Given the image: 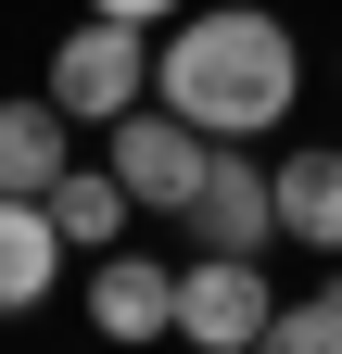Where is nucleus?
<instances>
[{
	"instance_id": "10",
	"label": "nucleus",
	"mask_w": 342,
	"mask_h": 354,
	"mask_svg": "<svg viewBox=\"0 0 342 354\" xmlns=\"http://www.w3.org/2000/svg\"><path fill=\"white\" fill-rule=\"evenodd\" d=\"M51 215H64V241H76V253H114L140 203H127V177H114V165H64V177H51Z\"/></svg>"
},
{
	"instance_id": "9",
	"label": "nucleus",
	"mask_w": 342,
	"mask_h": 354,
	"mask_svg": "<svg viewBox=\"0 0 342 354\" xmlns=\"http://www.w3.org/2000/svg\"><path fill=\"white\" fill-rule=\"evenodd\" d=\"M279 241H305V253L342 266V140L279 152Z\"/></svg>"
},
{
	"instance_id": "3",
	"label": "nucleus",
	"mask_w": 342,
	"mask_h": 354,
	"mask_svg": "<svg viewBox=\"0 0 342 354\" xmlns=\"http://www.w3.org/2000/svg\"><path fill=\"white\" fill-rule=\"evenodd\" d=\"M203 152H216V140H203L178 102H140V114H114V127H102V165L127 177V203H140V215H190Z\"/></svg>"
},
{
	"instance_id": "1",
	"label": "nucleus",
	"mask_w": 342,
	"mask_h": 354,
	"mask_svg": "<svg viewBox=\"0 0 342 354\" xmlns=\"http://www.w3.org/2000/svg\"><path fill=\"white\" fill-rule=\"evenodd\" d=\"M152 102H178L203 140H267V127L305 102V51L267 0H216V13H178L152 51Z\"/></svg>"
},
{
	"instance_id": "5",
	"label": "nucleus",
	"mask_w": 342,
	"mask_h": 354,
	"mask_svg": "<svg viewBox=\"0 0 342 354\" xmlns=\"http://www.w3.org/2000/svg\"><path fill=\"white\" fill-rule=\"evenodd\" d=\"M190 241H203V253H267V241H279V165H253V140H216V152H203Z\"/></svg>"
},
{
	"instance_id": "4",
	"label": "nucleus",
	"mask_w": 342,
	"mask_h": 354,
	"mask_svg": "<svg viewBox=\"0 0 342 354\" xmlns=\"http://www.w3.org/2000/svg\"><path fill=\"white\" fill-rule=\"evenodd\" d=\"M267 317H279L267 253H203V266H178V342L190 354H253Z\"/></svg>"
},
{
	"instance_id": "2",
	"label": "nucleus",
	"mask_w": 342,
	"mask_h": 354,
	"mask_svg": "<svg viewBox=\"0 0 342 354\" xmlns=\"http://www.w3.org/2000/svg\"><path fill=\"white\" fill-rule=\"evenodd\" d=\"M51 102H64L76 127L140 114V102H152V26H127V13H76L64 51H51Z\"/></svg>"
},
{
	"instance_id": "11",
	"label": "nucleus",
	"mask_w": 342,
	"mask_h": 354,
	"mask_svg": "<svg viewBox=\"0 0 342 354\" xmlns=\"http://www.w3.org/2000/svg\"><path fill=\"white\" fill-rule=\"evenodd\" d=\"M253 354H342V279H330V291H305V304H279Z\"/></svg>"
},
{
	"instance_id": "12",
	"label": "nucleus",
	"mask_w": 342,
	"mask_h": 354,
	"mask_svg": "<svg viewBox=\"0 0 342 354\" xmlns=\"http://www.w3.org/2000/svg\"><path fill=\"white\" fill-rule=\"evenodd\" d=\"M89 13H127V26H165V13H190V0H89Z\"/></svg>"
},
{
	"instance_id": "6",
	"label": "nucleus",
	"mask_w": 342,
	"mask_h": 354,
	"mask_svg": "<svg viewBox=\"0 0 342 354\" xmlns=\"http://www.w3.org/2000/svg\"><path fill=\"white\" fill-rule=\"evenodd\" d=\"M89 329H102L114 354H152L165 329H178V266H165V253H140V241L89 253Z\"/></svg>"
},
{
	"instance_id": "7",
	"label": "nucleus",
	"mask_w": 342,
	"mask_h": 354,
	"mask_svg": "<svg viewBox=\"0 0 342 354\" xmlns=\"http://www.w3.org/2000/svg\"><path fill=\"white\" fill-rule=\"evenodd\" d=\"M64 215L51 203H26V190H0V317H38L51 304V279H64Z\"/></svg>"
},
{
	"instance_id": "8",
	"label": "nucleus",
	"mask_w": 342,
	"mask_h": 354,
	"mask_svg": "<svg viewBox=\"0 0 342 354\" xmlns=\"http://www.w3.org/2000/svg\"><path fill=\"white\" fill-rule=\"evenodd\" d=\"M76 165V114L51 102V88H26V102H0V190L51 203V177Z\"/></svg>"
}]
</instances>
